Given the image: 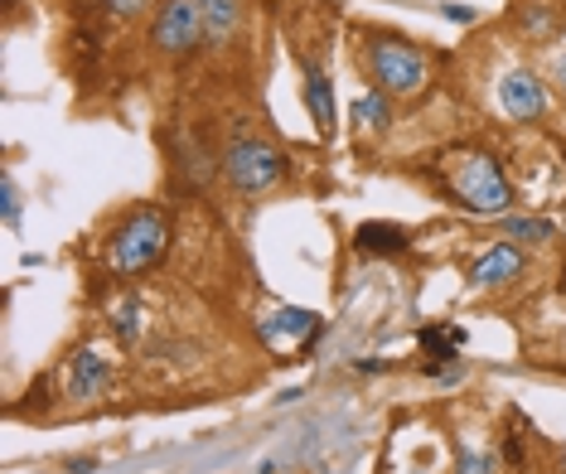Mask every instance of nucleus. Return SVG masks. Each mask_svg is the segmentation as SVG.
I'll list each match as a JSON object with an SVG mask.
<instances>
[{"mask_svg": "<svg viewBox=\"0 0 566 474\" xmlns=\"http://www.w3.org/2000/svg\"><path fill=\"white\" fill-rule=\"evenodd\" d=\"M441 185L450 203L460 209L480 213V218H499L513 203V185L499 170V160L489 150H474V146H460V150H446L441 156Z\"/></svg>", "mask_w": 566, "mask_h": 474, "instance_id": "f257e3e1", "label": "nucleus"}, {"mask_svg": "<svg viewBox=\"0 0 566 474\" xmlns=\"http://www.w3.org/2000/svg\"><path fill=\"white\" fill-rule=\"evenodd\" d=\"M165 247H170V218H165V209H136L126 213V223L112 233V272L117 276H140L150 272Z\"/></svg>", "mask_w": 566, "mask_h": 474, "instance_id": "f03ea898", "label": "nucleus"}, {"mask_svg": "<svg viewBox=\"0 0 566 474\" xmlns=\"http://www.w3.org/2000/svg\"><path fill=\"white\" fill-rule=\"evenodd\" d=\"M223 175L238 194H272V189H281V179H286V156L276 146H266V140L242 136L223 150Z\"/></svg>", "mask_w": 566, "mask_h": 474, "instance_id": "7ed1b4c3", "label": "nucleus"}, {"mask_svg": "<svg viewBox=\"0 0 566 474\" xmlns=\"http://www.w3.org/2000/svg\"><path fill=\"white\" fill-rule=\"evenodd\" d=\"M368 73L373 83L382 87V93H421L427 87V59L417 54L407 40H397V34H378V40H368Z\"/></svg>", "mask_w": 566, "mask_h": 474, "instance_id": "20e7f679", "label": "nucleus"}, {"mask_svg": "<svg viewBox=\"0 0 566 474\" xmlns=\"http://www.w3.org/2000/svg\"><path fill=\"white\" fill-rule=\"evenodd\" d=\"M199 40H203V0H165L160 15L150 20V44L165 59L189 54Z\"/></svg>", "mask_w": 566, "mask_h": 474, "instance_id": "39448f33", "label": "nucleus"}, {"mask_svg": "<svg viewBox=\"0 0 566 474\" xmlns=\"http://www.w3.org/2000/svg\"><path fill=\"white\" fill-rule=\"evenodd\" d=\"M319 335V315L315 310H301V305H276V310H262L256 315V339L276 354H295L305 349Z\"/></svg>", "mask_w": 566, "mask_h": 474, "instance_id": "423d86ee", "label": "nucleus"}, {"mask_svg": "<svg viewBox=\"0 0 566 474\" xmlns=\"http://www.w3.org/2000/svg\"><path fill=\"white\" fill-rule=\"evenodd\" d=\"M499 107H504L513 122H537L547 112V83L527 69H513L499 78Z\"/></svg>", "mask_w": 566, "mask_h": 474, "instance_id": "0eeeda50", "label": "nucleus"}, {"mask_svg": "<svg viewBox=\"0 0 566 474\" xmlns=\"http://www.w3.org/2000/svg\"><path fill=\"white\" fill-rule=\"evenodd\" d=\"M527 272V257L513 242H494L489 252H480L474 257V266H470V286L474 291H499V286H513Z\"/></svg>", "mask_w": 566, "mask_h": 474, "instance_id": "6e6552de", "label": "nucleus"}, {"mask_svg": "<svg viewBox=\"0 0 566 474\" xmlns=\"http://www.w3.org/2000/svg\"><path fill=\"white\" fill-rule=\"evenodd\" d=\"M63 388H69L73 402H93V397H102L112 388V364L97 349H78L69 358V378H63Z\"/></svg>", "mask_w": 566, "mask_h": 474, "instance_id": "1a4fd4ad", "label": "nucleus"}, {"mask_svg": "<svg viewBox=\"0 0 566 474\" xmlns=\"http://www.w3.org/2000/svg\"><path fill=\"white\" fill-rule=\"evenodd\" d=\"M305 107H311L315 131L319 136H334V122H339V112H334V83H329V73L319 69L315 59L305 63Z\"/></svg>", "mask_w": 566, "mask_h": 474, "instance_id": "9d476101", "label": "nucleus"}, {"mask_svg": "<svg viewBox=\"0 0 566 474\" xmlns=\"http://www.w3.org/2000/svg\"><path fill=\"white\" fill-rule=\"evenodd\" d=\"M354 247L358 252H373V257H397V252H407L411 247V233L402 223H358V233H354Z\"/></svg>", "mask_w": 566, "mask_h": 474, "instance_id": "9b49d317", "label": "nucleus"}, {"mask_svg": "<svg viewBox=\"0 0 566 474\" xmlns=\"http://www.w3.org/2000/svg\"><path fill=\"white\" fill-rule=\"evenodd\" d=\"M421 354L431 358V364H460V349H465V329L460 325H427L417 335Z\"/></svg>", "mask_w": 566, "mask_h": 474, "instance_id": "f8f14e48", "label": "nucleus"}, {"mask_svg": "<svg viewBox=\"0 0 566 474\" xmlns=\"http://www.w3.org/2000/svg\"><path fill=\"white\" fill-rule=\"evenodd\" d=\"M175 170H179V179H185L189 189H199L203 179L213 175V156L203 150L199 136H179V146H175Z\"/></svg>", "mask_w": 566, "mask_h": 474, "instance_id": "ddd939ff", "label": "nucleus"}, {"mask_svg": "<svg viewBox=\"0 0 566 474\" xmlns=\"http://www.w3.org/2000/svg\"><path fill=\"white\" fill-rule=\"evenodd\" d=\"M242 6L238 0H203V40L209 44H228L238 34Z\"/></svg>", "mask_w": 566, "mask_h": 474, "instance_id": "4468645a", "label": "nucleus"}, {"mask_svg": "<svg viewBox=\"0 0 566 474\" xmlns=\"http://www.w3.org/2000/svg\"><path fill=\"white\" fill-rule=\"evenodd\" d=\"M354 122L364 126V131H388V122H392L388 93H382V87H368V93L354 102Z\"/></svg>", "mask_w": 566, "mask_h": 474, "instance_id": "2eb2a0df", "label": "nucleus"}, {"mask_svg": "<svg viewBox=\"0 0 566 474\" xmlns=\"http://www.w3.org/2000/svg\"><path fill=\"white\" fill-rule=\"evenodd\" d=\"M518 24H523L527 40H552V34L562 30V10L547 6V0H543V6L533 0V6H518Z\"/></svg>", "mask_w": 566, "mask_h": 474, "instance_id": "dca6fc26", "label": "nucleus"}, {"mask_svg": "<svg viewBox=\"0 0 566 474\" xmlns=\"http://www.w3.org/2000/svg\"><path fill=\"white\" fill-rule=\"evenodd\" d=\"M112 335L122 344H136L140 339V296H126L112 305Z\"/></svg>", "mask_w": 566, "mask_h": 474, "instance_id": "f3484780", "label": "nucleus"}, {"mask_svg": "<svg viewBox=\"0 0 566 474\" xmlns=\"http://www.w3.org/2000/svg\"><path fill=\"white\" fill-rule=\"evenodd\" d=\"M499 233L518 238V242H537V247H543V242L552 238V223L547 218H499Z\"/></svg>", "mask_w": 566, "mask_h": 474, "instance_id": "a211bd4d", "label": "nucleus"}, {"mask_svg": "<svg viewBox=\"0 0 566 474\" xmlns=\"http://www.w3.org/2000/svg\"><path fill=\"white\" fill-rule=\"evenodd\" d=\"M0 213H6V223L10 228H20V189H15V179H0Z\"/></svg>", "mask_w": 566, "mask_h": 474, "instance_id": "6ab92c4d", "label": "nucleus"}, {"mask_svg": "<svg viewBox=\"0 0 566 474\" xmlns=\"http://www.w3.org/2000/svg\"><path fill=\"white\" fill-rule=\"evenodd\" d=\"M494 470V455L489 451H460V460H455V474H489Z\"/></svg>", "mask_w": 566, "mask_h": 474, "instance_id": "aec40b11", "label": "nucleus"}, {"mask_svg": "<svg viewBox=\"0 0 566 474\" xmlns=\"http://www.w3.org/2000/svg\"><path fill=\"white\" fill-rule=\"evenodd\" d=\"M150 0H102V10H107V15H140V10H146Z\"/></svg>", "mask_w": 566, "mask_h": 474, "instance_id": "412c9836", "label": "nucleus"}, {"mask_svg": "<svg viewBox=\"0 0 566 474\" xmlns=\"http://www.w3.org/2000/svg\"><path fill=\"white\" fill-rule=\"evenodd\" d=\"M441 15H446V20H460V24H470V20H474V10H470V6H441Z\"/></svg>", "mask_w": 566, "mask_h": 474, "instance_id": "4be33fe9", "label": "nucleus"}, {"mask_svg": "<svg viewBox=\"0 0 566 474\" xmlns=\"http://www.w3.org/2000/svg\"><path fill=\"white\" fill-rule=\"evenodd\" d=\"M97 470V460L93 455H83V460H69V474H93Z\"/></svg>", "mask_w": 566, "mask_h": 474, "instance_id": "5701e85b", "label": "nucleus"}, {"mask_svg": "<svg viewBox=\"0 0 566 474\" xmlns=\"http://www.w3.org/2000/svg\"><path fill=\"white\" fill-rule=\"evenodd\" d=\"M358 373H382V368H388V364H378V358H358Z\"/></svg>", "mask_w": 566, "mask_h": 474, "instance_id": "b1692460", "label": "nucleus"}, {"mask_svg": "<svg viewBox=\"0 0 566 474\" xmlns=\"http://www.w3.org/2000/svg\"><path fill=\"white\" fill-rule=\"evenodd\" d=\"M552 78H557V87H562V93H566V54L557 59V69H552Z\"/></svg>", "mask_w": 566, "mask_h": 474, "instance_id": "393cba45", "label": "nucleus"}, {"mask_svg": "<svg viewBox=\"0 0 566 474\" xmlns=\"http://www.w3.org/2000/svg\"><path fill=\"white\" fill-rule=\"evenodd\" d=\"M557 286H562V296H566V266H562V281H557Z\"/></svg>", "mask_w": 566, "mask_h": 474, "instance_id": "a878e982", "label": "nucleus"}]
</instances>
